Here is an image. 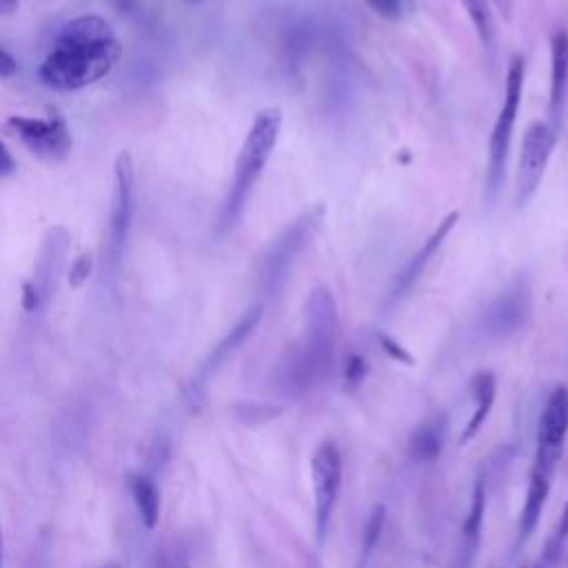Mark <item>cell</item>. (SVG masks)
I'll return each instance as SVG.
<instances>
[{
	"label": "cell",
	"instance_id": "cell-1",
	"mask_svg": "<svg viewBox=\"0 0 568 568\" xmlns=\"http://www.w3.org/2000/svg\"><path fill=\"white\" fill-rule=\"evenodd\" d=\"M120 42L100 16H78L62 24L53 51L44 58L40 82L55 91H78L104 78L120 60Z\"/></svg>",
	"mask_w": 568,
	"mask_h": 568
},
{
	"label": "cell",
	"instance_id": "cell-2",
	"mask_svg": "<svg viewBox=\"0 0 568 568\" xmlns=\"http://www.w3.org/2000/svg\"><path fill=\"white\" fill-rule=\"evenodd\" d=\"M280 129H282V111L275 106L262 109L253 118V124L242 142V149L235 160V171H233L229 195L220 211L217 231H229L242 217L246 200L277 144Z\"/></svg>",
	"mask_w": 568,
	"mask_h": 568
},
{
	"label": "cell",
	"instance_id": "cell-3",
	"mask_svg": "<svg viewBox=\"0 0 568 568\" xmlns=\"http://www.w3.org/2000/svg\"><path fill=\"white\" fill-rule=\"evenodd\" d=\"M337 342V304L326 286H315L304 300V339L291 355L293 379L313 382L333 366Z\"/></svg>",
	"mask_w": 568,
	"mask_h": 568
},
{
	"label": "cell",
	"instance_id": "cell-4",
	"mask_svg": "<svg viewBox=\"0 0 568 568\" xmlns=\"http://www.w3.org/2000/svg\"><path fill=\"white\" fill-rule=\"evenodd\" d=\"M322 215H324L322 206H313L304 211L271 242V246L262 255L260 275H257V284L264 291V295H277L282 291L297 255L313 240L322 222Z\"/></svg>",
	"mask_w": 568,
	"mask_h": 568
},
{
	"label": "cell",
	"instance_id": "cell-5",
	"mask_svg": "<svg viewBox=\"0 0 568 568\" xmlns=\"http://www.w3.org/2000/svg\"><path fill=\"white\" fill-rule=\"evenodd\" d=\"M524 78H526V64L521 55H515L508 71H506V84H504V102L497 113V120L493 124L490 138H488V169H486V193L488 200H495L504 175H506V162H508V149L517 122V111L521 102L524 91Z\"/></svg>",
	"mask_w": 568,
	"mask_h": 568
},
{
	"label": "cell",
	"instance_id": "cell-6",
	"mask_svg": "<svg viewBox=\"0 0 568 568\" xmlns=\"http://www.w3.org/2000/svg\"><path fill=\"white\" fill-rule=\"evenodd\" d=\"M557 142V131L548 122H530L524 140H521V153L517 164V178H515V204L524 209L537 193L541 178L546 173L548 160L552 155Z\"/></svg>",
	"mask_w": 568,
	"mask_h": 568
},
{
	"label": "cell",
	"instance_id": "cell-7",
	"mask_svg": "<svg viewBox=\"0 0 568 568\" xmlns=\"http://www.w3.org/2000/svg\"><path fill=\"white\" fill-rule=\"evenodd\" d=\"M313 481V508H315V532L317 541H324L339 486H342V453L333 442H322L311 459Z\"/></svg>",
	"mask_w": 568,
	"mask_h": 568
},
{
	"label": "cell",
	"instance_id": "cell-8",
	"mask_svg": "<svg viewBox=\"0 0 568 568\" xmlns=\"http://www.w3.org/2000/svg\"><path fill=\"white\" fill-rule=\"evenodd\" d=\"M4 126L38 158L62 160L69 155L73 140L64 118L58 111H51L47 118L11 115Z\"/></svg>",
	"mask_w": 568,
	"mask_h": 568
},
{
	"label": "cell",
	"instance_id": "cell-9",
	"mask_svg": "<svg viewBox=\"0 0 568 568\" xmlns=\"http://www.w3.org/2000/svg\"><path fill=\"white\" fill-rule=\"evenodd\" d=\"M115 186H113V204H111V220H109V235H106V262L118 273L124 248H126V237H129V226L133 217V160L126 151L118 153L115 158Z\"/></svg>",
	"mask_w": 568,
	"mask_h": 568
},
{
	"label": "cell",
	"instance_id": "cell-10",
	"mask_svg": "<svg viewBox=\"0 0 568 568\" xmlns=\"http://www.w3.org/2000/svg\"><path fill=\"white\" fill-rule=\"evenodd\" d=\"M568 437V386H557L546 399L539 422H537V450L535 466L541 473L552 475L557 462L561 459L564 444Z\"/></svg>",
	"mask_w": 568,
	"mask_h": 568
},
{
	"label": "cell",
	"instance_id": "cell-11",
	"mask_svg": "<svg viewBox=\"0 0 568 568\" xmlns=\"http://www.w3.org/2000/svg\"><path fill=\"white\" fill-rule=\"evenodd\" d=\"M457 220H459V213L453 211L448 213L437 226L435 231L424 240V244L419 246V251L413 253V257L404 264V268L397 273L395 277V284H393V291H390V302H397L402 300L415 284L417 280L422 277V273L426 271V266L433 262V257L439 253L442 244L446 242V237L450 235V231L457 226Z\"/></svg>",
	"mask_w": 568,
	"mask_h": 568
},
{
	"label": "cell",
	"instance_id": "cell-12",
	"mask_svg": "<svg viewBox=\"0 0 568 568\" xmlns=\"http://www.w3.org/2000/svg\"><path fill=\"white\" fill-rule=\"evenodd\" d=\"M568 100V31L555 29L550 36V91L548 124L559 133Z\"/></svg>",
	"mask_w": 568,
	"mask_h": 568
},
{
	"label": "cell",
	"instance_id": "cell-13",
	"mask_svg": "<svg viewBox=\"0 0 568 568\" xmlns=\"http://www.w3.org/2000/svg\"><path fill=\"white\" fill-rule=\"evenodd\" d=\"M530 313V293L526 286H513L490 302L484 322L495 335H510L517 331Z\"/></svg>",
	"mask_w": 568,
	"mask_h": 568
},
{
	"label": "cell",
	"instance_id": "cell-14",
	"mask_svg": "<svg viewBox=\"0 0 568 568\" xmlns=\"http://www.w3.org/2000/svg\"><path fill=\"white\" fill-rule=\"evenodd\" d=\"M69 248V233L64 226H53L49 229V233L44 235L42 248H40V260L36 266V277L31 280L33 286L38 288L42 304L49 302L55 282H58V273L62 266V257L67 255Z\"/></svg>",
	"mask_w": 568,
	"mask_h": 568
},
{
	"label": "cell",
	"instance_id": "cell-15",
	"mask_svg": "<svg viewBox=\"0 0 568 568\" xmlns=\"http://www.w3.org/2000/svg\"><path fill=\"white\" fill-rule=\"evenodd\" d=\"M260 320H262V304H253V306H248L244 313H242V317L233 324V328L213 346V351L209 353V357L204 359V364H202V368H200V375H197V379H204V377H209L255 328H257V324H260Z\"/></svg>",
	"mask_w": 568,
	"mask_h": 568
},
{
	"label": "cell",
	"instance_id": "cell-16",
	"mask_svg": "<svg viewBox=\"0 0 568 568\" xmlns=\"http://www.w3.org/2000/svg\"><path fill=\"white\" fill-rule=\"evenodd\" d=\"M470 395L475 397V410L462 430V437H459L462 442L473 439L479 433V428L484 426V422L488 419L493 404H495V395H497L495 375L488 371L475 373V377L470 379Z\"/></svg>",
	"mask_w": 568,
	"mask_h": 568
},
{
	"label": "cell",
	"instance_id": "cell-17",
	"mask_svg": "<svg viewBox=\"0 0 568 568\" xmlns=\"http://www.w3.org/2000/svg\"><path fill=\"white\" fill-rule=\"evenodd\" d=\"M550 477L552 475L541 473L537 468H532V473H530L526 499H524L521 515H519V541L528 539L530 532L537 528V521L541 517V510H544L548 493H550Z\"/></svg>",
	"mask_w": 568,
	"mask_h": 568
},
{
	"label": "cell",
	"instance_id": "cell-18",
	"mask_svg": "<svg viewBox=\"0 0 568 568\" xmlns=\"http://www.w3.org/2000/svg\"><path fill=\"white\" fill-rule=\"evenodd\" d=\"M129 488H131V495L138 506L142 524L149 530L155 528L158 519H160V490H158L155 481L146 475H133L129 479Z\"/></svg>",
	"mask_w": 568,
	"mask_h": 568
},
{
	"label": "cell",
	"instance_id": "cell-19",
	"mask_svg": "<svg viewBox=\"0 0 568 568\" xmlns=\"http://www.w3.org/2000/svg\"><path fill=\"white\" fill-rule=\"evenodd\" d=\"M459 2H462L464 11L468 13L484 49H493L495 47V27H493L490 2L488 0H459Z\"/></svg>",
	"mask_w": 568,
	"mask_h": 568
},
{
	"label": "cell",
	"instance_id": "cell-20",
	"mask_svg": "<svg viewBox=\"0 0 568 568\" xmlns=\"http://www.w3.org/2000/svg\"><path fill=\"white\" fill-rule=\"evenodd\" d=\"M442 450V426H422L410 439V455L419 462L435 459Z\"/></svg>",
	"mask_w": 568,
	"mask_h": 568
},
{
	"label": "cell",
	"instance_id": "cell-21",
	"mask_svg": "<svg viewBox=\"0 0 568 568\" xmlns=\"http://www.w3.org/2000/svg\"><path fill=\"white\" fill-rule=\"evenodd\" d=\"M484 504H486V495H484V484L477 481L473 497H470V508L464 521V541L468 548L477 546L479 539V530H481V519H484Z\"/></svg>",
	"mask_w": 568,
	"mask_h": 568
},
{
	"label": "cell",
	"instance_id": "cell-22",
	"mask_svg": "<svg viewBox=\"0 0 568 568\" xmlns=\"http://www.w3.org/2000/svg\"><path fill=\"white\" fill-rule=\"evenodd\" d=\"M382 528H384V506H382V504H377V506L371 510L368 521H366V526H364V544H362V552H364V557H368V555H371V550L375 548V544H377V539H379Z\"/></svg>",
	"mask_w": 568,
	"mask_h": 568
},
{
	"label": "cell",
	"instance_id": "cell-23",
	"mask_svg": "<svg viewBox=\"0 0 568 568\" xmlns=\"http://www.w3.org/2000/svg\"><path fill=\"white\" fill-rule=\"evenodd\" d=\"M566 537H568V504H566V508H564V513H561V517H559V521H557V526H555V530H552V535L546 544V552H544L546 561H557Z\"/></svg>",
	"mask_w": 568,
	"mask_h": 568
},
{
	"label": "cell",
	"instance_id": "cell-24",
	"mask_svg": "<svg viewBox=\"0 0 568 568\" xmlns=\"http://www.w3.org/2000/svg\"><path fill=\"white\" fill-rule=\"evenodd\" d=\"M366 373H368V362H366L362 355L351 353V355L346 357V364H344V386H346V388L359 386V384L364 382Z\"/></svg>",
	"mask_w": 568,
	"mask_h": 568
},
{
	"label": "cell",
	"instance_id": "cell-25",
	"mask_svg": "<svg viewBox=\"0 0 568 568\" xmlns=\"http://www.w3.org/2000/svg\"><path fill=\"white\" fill-rule=\"evenodd\" d=\"M93 268V257L89 253H80L73 262H71V271H69V282L71 286H82L87 282V277L91 275Z\"/></svg>",
	"mask_w": 568,
	"mask_h": 568
},
{
	"label": "cell",
	"instance_id": "cell-26",
	"mask_svg": "<svg viewBox=\"0 0 568 568\" xmlns=\"http://www.w3.org/2000/svg\"><path fill=\"white\" fill-rule=\"evenodd\" d=\"M366 4L386 20H397L404 11V0H366Z\"/></svg>",
	"mask_w": 568,
	"mask_h": 568
},
{
	"label": "cell",
	"instance_id": "cell-27",
	"mask_svg": "<svg viewBox=\"0 0 568 568\" xmlns=\"http://www.w3.org/2000/svg\"><path fill=\"white\" fill-rule=\"evenodd\" d=\"M379 344H382V348H384L393 359L404 362V364H413L410 353H408L404 346H399L393 337H388V335H379Z\"/></svg>",
	"mask_w": 568,
	"mask_h": 568
},
{
	"label": "cell",
	"instance_id": "cell-28",
	"mask_svg": "<svg viewBox=\"0 0 568 568\" xmlns=\"http://www.w3.org/2000/svg\"><path fill=\"white\" fill-rule=\"evenodd\" d=\"M22 306H24V311H38L40 306H44L42 297H40V293H38V288L33 286L31 280H27L22 284Z\"/></svg>",
	"mask_w": 568,
	"mask_h": 568
},
{
	"label": "cell",
	"instance_id": "cell-29",
	"mask_svg": "<svg viewBox=\"0 0 568 568\" xmlns=\"http://www.w3.org/2000/svg\"><path fill=\"white\" fill-rule=\"evenodd\" d=\"M18 169V162L16 158L11 155V151L4 146V142L0 140V178H7V175H13Z\"/></svg>",
	"mask_w": 568,
	"mask_h": 568
},
{
	"label": "cell",
	"instance_id": "cell-30",
	"mask_svg": "<svg viewBox=\"0 0 568 568\" xmlns=\"http://www.w3.org/2000/svg\"><path fill=\"white\" fill-rule=\"evenodd\" d=\"M18 73V62H16V58L9 53V51H4L2 47H0V78H11V75H16Z\"/></svg>",
	"mask_w": 568,
	"mask_h": 568
},
{
	"label": "cell",
	"instance_id": "cell-31",
	"mask_svg": "<svg viewBox=\"0 0 568 568\" xmlns=\"http://www.w3.org/2000/svg\"><path fill=\"white\" fill-rule=\"evenodd\" d=\"M100 2L113 7L120 13H131L135 9V0H100Z\"/></svg>",
	"mask_w": 568,
	"mask_h": 568
},
{
	"label": "cell",
	"instance_id": "cell-32",
	"mask_svg": "<svg viewBox=\"0 0 568 568\" xmlns=\"http://www.w3.org/2000/svg\"><path fill=\"white\" fill-rule=\"evenodd\" d=\"M488 2H493V7L499 11L504 20L513 18V0H488Z\"/></svg>",
	"mask_w": 568,
	"mask_h": 568
},
{
	"label": "cell",
	"instance_id": "cell-33",
	"mask_svg": "<svg viewBox=\"0 0 568 568\" xmlns=\"http://www.w3.org/2000/svg\"><path fill=\"white\" fill-rule=\"evenodd\" d=\"M18 7V0H0V13H13Z\"/></svg>",
	"mask_w": 568,
	"mask_h": 568
},
{
	"label": "cell",
	"instance_id": "cell-34",
	"mask_svg": "<svg viewBox=\"0 0 568 568\" xmlns=\"http://www.w3.org/2000/svg\"><path fill=\"white\" fill-rule=\"evenodd\" d=\"M2 559H4V537H2V526H0V568H2Z\"/></svg>",
	"mask_w": 568,
	"mask_h": 568
},
{
	"label": "cell",
	"instance_id": "cell-35",
	"mask_svg": "<svg viewBox=\"0 0 568 568\" xmlns=\"http://www.w3.org/2000/svg\"><path fill=\"white\" fill-rule=\"evenodd\" d=\"M186 4H200V2H204V0H184Z\"/></svg>",
	"mask_w": 568,
	"mask_h": 568
},
{
	"label": "cell",
	"instance_id": "cell-36",
	"mask_svg": "<svg viewBox=\"0 0 568 568\" xmlns=\"http://www.w3.org/2000/svg\"><path fill=\"white\" fill-rule=\"evenodd\" d=\"M104 568H120V566H118V564H106Z\"/></svg>",
	"mask_w": 568,
	"mask_h": 568
},
{
	"label": "cell",
	"instance_id": "cell-37",
	"mask_svg": "<svg viewBox=\"0 0 568 568\" xmlns=\"http://www.w3.org/2000/svg\"><path fill=\"white\" fill-rule=\"evenodd\" d=\"M535 568H544V566H535Z\"/></svg>",
	"mask_w": 568,
	"mask_h": 568
}]
</instances>
